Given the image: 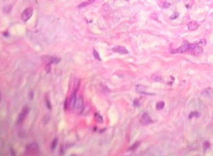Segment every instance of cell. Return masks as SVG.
Listing matches in <instances>:
<instances>
[{
	"mask_svg": "<svg viewBox=\"0 0 213 156\" xmlns=\"http://www.w3.org/2000/svg\"><path fill=\"white\" fill-rule=\"evenodd\" d=\"M204 151H206V149H208L210 147V143H209L208 142H207V141H206V142H204Z\"/></svg>",
	"mask_w": 213,
	"mask_h": 156,
	"instance_id": "21",
	"label": "cell"
},
{
	"mask_svg": "<svg viewBox=\"0 0 213 156\" xmlns=\"http://www.w3.org/2000/svg\"><path fill=\"white\" fill-rule=\"evenodd\" d=\"M198 44H203V45H205V44H206V40H200V42L198 43Z\"/></svg>",
	"mask_w": 213,
	"mask_h": 156,
	"instance_id": "27",
	"label": "cell"
},
{
	"mask_svg": "<svg viewBox=\"0 0 213 156\" xmlns=\"http://www.w3.org/2000/svg\"><path fill=\"white\" fill-rule=\"evenodd\" d=\"M25 151L28 155H38L39 154V146L36 142H32L27 145Z\"/></svg>",
	"mask_w": 213,
	"mask_h": 156,
	"instance_id": "1",
	"label": "cell"
},
{
	"mask_svg": "<svg viewBox=\"0 0 213 156\" xmlns=\"http://www.w3.org/2000/svg\"><path fill=\"white\" fill-rule=\"evenodd\" d=\"M188 53H191L194 55H199L203 53V49L201 46H199V44H190L188 50Z\"/></svg>",
	"mask_w": 213,
	"mask_h": 156,
	"instance_id": "2",
	"label": "cell"
},
{
	"mask_svg": "<svg viewBox=\"0 0 213 156\" xmlns=\"http://www.w3.org/2000/svg\"><path fill=\"white\" fill-rule=\"evenodd\" d=\"M32 14H33V9L32 8H28L23 12V13L21 14V18H22L23 21L26 22L31 18Z\"/></svg>",
	"mask_w": 213,
	"mask_h": 156,
	"instance_id": "4",
	"label": "cell"
},
{
	"mask_svg": "<svg viewBox=\"0 0 213 156\" xmlns=\"http://www.w3.org/2000/svg\"><path fill=\"white\" fill-rule=\"evenodd\" d=\"M94 2H95V0H88L87 2H83V3H82V4H81L79 5L78 7L79 8H81L85 7V6H88V5H90V4H93Z\"/></svg>",
	"mask_w": 213,
	"mask_h": 156,
	"instance_id": "12",
	"label": "cell"
},
{
	"mask_svg": "<svg viewBox=\"0 0 213 156\" xmlns=\"http://www.w3.org/2000/svg\"><path fill=\"white\" fill-rule=\"evenodd\" d=\"M10 152H11L10 153H11L12 155H16V153H15V151H14V150H13V149H12V147L10 148Z\"/></svg>",
	"mask_w": 213,
	"mask_h": 156,
	"instance_id": "28",
	"label": "cell"
},
{
	"mask_svg": "<svg viewBox=\"0 0 213 156\" xmlns=\"http://www.w3.org/2000/svg\"><path fill=\"white\" fill-rule=\"evenodd\" d=\"M141 123H142L144 126L148 125V124L152 123V120L150 117L149 114L148 113H144L141 117Z\"/></svg>",
	"mask_w": 213,
	"mask_h": 156,
	"instance_id": "6",
	"label": "cell"
},
{
	"mask_svg": "<svg viewBox=\"0 0 213 156\" xmlns=\"http://www.w3.org/2000/svg\"><path fill=\"white\" fill-rule=\"evenodd\" d=\"M178 16H179L178 13V12H175V13H174V14H172V16H170V19H171V20H175V19H176Z\"/></svg>",
	"mask_w": 213,
	"mask_h": 156,
	"instance_id": "20",
	"label": "cell"
},
{
	"mask_svg": "<svg viewBox=\"0 0 213 156\" xmlns=\"http://www.w3.org/2000/svg\"><path fill=\"white\" fill-rule=\"evenodd\" d=\"M29 112H30V107L28 106H24L23 108V109H22V111L21 112V113L18 115V119H17V123H22L23 121H24V119H25L26 116L28 115Z\"/></svg>",
	"mask_w": 213,
	"mask_h": 156,
	"instance_id": "3",
	"label": "cell"
},
{
	"mask_svg": "<svg viewBox=\"0 0 213 156\" xmlns=\"http://www.w3.org/2000/svg\"><path fill=\"white\" fill-rule=\"evenodd\" d=\"M170 3H167V2H165L164 3V4H163V8H169L170 6Z\"/></svg>",
	"mask_w": 213,
	"mask_h": 156,
	"instance_id": "24",
	"label": "cell"
},
{
	"mask_svg": "<svg viewBox=\"0 0 213 156\" xmlns=\"http://www.w3.org/2000/svg\"><path fill=\"white\" fill-rule=\"evenodd\" d=\"M189 44L188 42H184L181 46H180L179 48L175 49L174 51H172L173 53H185L186 51H188V47H189Z\"/></svg>",
	"mask_w": 213,
	"mask_h": 156,
	"instance_id": "5",
	"label": "cell"
},
{
	"mask_svg": "<svg viewBox=\"0 0 213 156\" xmlns=\"http://www.w3.org/2000/svg\"><path fill=\"white\" fill-rule=\"evenodd\" d=\"M134 105L137 106H138L139 105V101H138L137 100H135V101H134Z\"/></svg>",
	"mask_w": 213,
	"mask_h": 156,
	"instance_id": "29",
	"label": "cell"
},
{
	"mask_svg": "<svg viewBox=\"0 0 213 156\" xmlns=\"http://www.w3.org/2000/svg\"><path fill=\"white\" fill-rule=\"evenodd\" d=\"M140 145V142H136L135 143H134L132 146H131L130 148H129V150H131V151H134V150H135V149H137V148H138V147H139Z\"/></svg>",
	"mask_w": 213,
	"mask_h": 156,
	"instance_id": "16",
	"label": "cell"
},
{
	"mask_svg": "<svg viewBox=\"0 0 213 156\" xmlns=\"http://www.w3.org/2000/svg\"><path fill=\"white\" fill-rule=\"evenodd\" d=\"M202 95L205 98H210L212 95V89L211 88H207L206 89H204L202 92Z\"/></svg>",
	"mask_w": 213,
	"mask_h": 156,
	"instance_id": "11",
	"label": "cell"
},
{
	"mask_svg": "<svg viewBox=\"0 0 213 156\" xmlns=\"http://www.w3.org/2000/svg\"><path fill=\"white\" fill-rule=\"evenodd\" d=\"M45 101H46V105L47 108H48L49 110H51V109H52V106H51V104L49 98L47 97V95L45 96Z\"/></svg>",
	"mask_w": 213,
	"mask_h": 156,
	"instance_id": "14",
	"label": "cell"
},
{
	"mask_svg": "<svg viewBox=\"0 0 213 156\" xmlns=\"http://www.w3.org/2000/svg\"><path fill=\"white\" fill-rule=\"evenodd\" d=\"M152 79L155 81H160V80H161V77L158 75H154L152 76Z\"/></svg>",
	"mask_w": 213,
	"mask_h": 156,
	"instance_id": "22",
	"label": "cell"
},
{
	"mask_svg": "<svg viewBox=\"0 0 213 156\" xmlns=\"http://www.w3.org/2000/svg\"><path fill=\"white\" fill-rule=\"evenodd\" d=\"M75 108H77V110H83V98L81 96L77 98V100H76L75 104Z\"/></svg>",
	"mask_w": 213,
	"mask_h": 156,
	"instance_id": "7",
	"label": "cell"
},
{
	"mask_svg": "<svg viewBox=\"0 0 213 156\" xmlns=\"http://www.w3.org/2000/svg\"><path fill=\"white\" fill-rule=\"evenodd\" d=\"M126 1H129V0H126Z\"/></svg>",
	"mask_w": 213,
	"mask_h": 156,
	"instance_id": "30",
	"label": "cell"
},
{
	"mask_svg": "<svg viewBox=\"0 0 213 156\" xmlns=\"http://www.w3.org/2000/svg\"><path fill=\"white\" fill-rule=\"evenodd\" d=\"M76 100H77V96H76V93L75 91L73 92V93L70 96V102H69V106L74 108L75 107V104Z\"/></svg>",
	"mask_w": 213,
	"mask_h": 156,
	"instance_id": "10",
	"label": "cell"
},
{
	"mask_svg": "<svg viewBox=\"0 0 213 156\" xmlns=\"http://www.w3.org/2000/svg\"><path fill=\"white\" fill-rule=\"evenodd\" d=\"M94 119H95V120H96V121L99 122V123H103V117H101V115L98 113H95V115H94Z\"/></svg>",
	"mask_w": 213,
	"mask_h": 156,
	"instance_id": "13",
	"label": "cell"
},
{
	"mask_svg": "<svg viewBox=\"0 0 213 156\" xmlns=\"http://www.w3.org/2000/svg\"><path fill=\"white\" fill-rule=\"evenodd\" d=\"M199 117V113L198 112H196V111H194V112H191V113L189 114V116H188V118L189 119H191L193 117Z\"/></svg>",
	"mask_w": 213,
	"mask_h": 156,
	"instance_id": "17",
	"label": "cell"
},
{
	"mask_svg": "<svg viewBox=\"0 0 213 156\" xmlns=\"http://www.w3.org/2000/svg\"><path fill=\"white\" fill-rule=\"evenodd\" d=\"M50 69H51V63H50V64H48L46 65V72H50Z\"/></svg>",
	"mask_w": 213,
	"mask_h": 156,
	"instance_id": "25",
	"label": "cell"
},
{
	"mask_svg": "<svg viewBox=\"0 0 213 156\" xmlns=\"http://www.w3.org/2000/svg\"><path fill=\"white\" fill-rule=\"evenodd\" d=\"M113 51L117 53H120V54H122V55H126V54H128V51H127V49L125 47H124V46H115L114 48H113Z\"/></svg>",
	"mask_w": 213,
	"mask_h": 156,
	"instance_id": "8",
	"label": "cell"
},
{
	"mask_svg": "<svg viewBox=\"0 0 213 156\" xmlns=\"http://www.w3.org/2000/svg\"><path fill=\"white\" fill-rule=\"evenodd\" d=\"M33 98H34V92L31 91L29 93V98H30V100H32Z\"/></svg>",
	"mask_w": 213,
	"mask_h": 156,
	"instance_id": "26",
	"label": "cell"
},
{
	"mask_svg": "<svg viewBox=\"0 0 213 156\" xmlns=\"http://www.w3.org/2000/svg\"><path fill=\"white\" fill-rule=\"evenodd\" d=\"M165 106V102H158L156 103V108L157 110H161L163 109Z\"/></svg>",
	"mask_w": 213,
	"mask_h": 156,
	"instance_id": "15",
	"label": "cell"
},
{
	"mask_svg": "<svg viewBox=\"0 0 213 156\" xmlns=\"http://www.w3.org/2000/svg\"><path fill=\"white\" fill-rule=\"evenodd\" d=\"M49 119H50V118H49V117H46H46H44V119H43L44 123V124L47 123L49 121Z\"/></svg>",
	"mask_w": 213,
	"mask_h": 156,
	"instance_id": "23",
	"label": "cell"
},
{
	"mask_svg": "<svg viewBox=\"0 0 213 156\" xmlns=\"http://www.w3.org/2000/svg\"><path fill=\"white\" fill-rule=\"evenodd\" d=\"M93 55H94V57L96 58V59L99 60V61H101V57H100V56H99V53H97L95 50H94V51H93Z\"/></svg>",
	"mask_w": 213,
	"mask_h": 156,
	"instance_id": "19",
	"label": "cell"
},
{
	"mask_svg": "<svg viewBox=\"0 0 213 156\" xmlns=\"http://www.w3.org/2000/svg\"><path fill=\"white\" fill-rule=\"evenodd\" d=\"M57 145V138H56L53 140V142H52V145H51V150H52V151H53V150L55 149V147H56Z\"/></svg>",
	"mask_w": 213,
	"mask_h": 156,
	"instance_id": "18",
	"label": "cell"
},
{
	"mask_svg": "<svg viewBox=\"0 0 213 156\" xmlns=\"http://www.w3.org/2000/svg\"><path fill=\"white\" fill-rule=\"evenodd\" d=\"M187 27L191 31H194V30H196L197 28L199 27V24L195 21H190L187 24Z\"/></svg>",
	"mask_w": 213,
	"mask_h": 156,
	"instance_id": "9",
	"label": "cell"
}]
</instances>
